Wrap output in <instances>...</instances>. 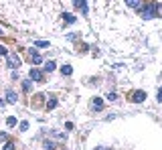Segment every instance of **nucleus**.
Segmentation results:
<instances>
[{"label": "nucleus", "mask_w": 162, "mask_h": 150, "mask_svg": "<svg viewBox=\"0 0 162 150\" xmlns=\"http://www.w3.org/2000/svg\"><path fill=\"white\" fill-rule=\"evenodd\" d=\"M6 57H8V67H12V69H18L20 67V57L16 53H8Z\"/></svg>", "instance_id": "nucleus-1"}, {"label": "nucleus", "mask_w": 162, "mask_h": 150, "mask_svg": "<svg viewBox=\"0 0 162 150\" xmlns=\"http://www.w3.org/2000/svg\"><path fill=\"white\" fill-rule=\"evenodd\" d=\"M144 16L146 18H154L156 16V4H146V8H144Z\"/></svg>", "instance_id": "nucleus-2"}, {"label": "nucleus", "mask_w": 162, "mask_h": 150, "mask_svg": "<svg viewBox=\"0 0 162 150\" xmlns=\"http://www.w3.org/2000/svg\"><path fill=\"white\" fill-rule=\"evenodd\" d=\"M144 100H146V93L144 91H134V95H132V102L134 104H142Z\"/></svg>", "instance_id": "nucleus-3"}, {"label": "nucleus", "mask_w": 162, "mask_h": 150, "mask_svg": "<svg viewBox=\"0 0 162 150\" xmlns=\"http://www.w3.org/2000/svg\"><path fill=\"white\" fill-rule=\"evenodd\" d=\"M28 75H31V79H33V81H43V73H41L39 69H31Z\"/></svg>", "instance_id": "nucleus-4"}, {"label": "nucleus", "mask_w": 162, "mask_h": 150, "mask_svg": "<svg viewBox=\"0 0 162 150\" xmlns=\"http://www.w3.org/2000/svg\"><path fill=\"white\" fill-rule=\"evenodd\" d=\"M75 6H77L83 14H87V0H75Z\"/></svg>", "instance_id": "nucleus-5"}, {"label": "nucleus", "mask_w": 162, "mask_h": 150, "mask_svg": "<svg viewBox=\"0 0 162 150\" xmlns=\"http://www.w3.org/2000/svg\"><path fill=\"white\" fill-rule=\"evenodd\" d=\"M31 59H33V63H36V65H39V63L43 61V57H41V55H39L36 51H33V49H31Z\"/></svg>", "instance_id": "nucleus-6"}, {"label": "nucleus", "mask_w": 162, "mask_h": 150, "mask_svg": "<svg viewBox=\"0 0 162 150\" xmlns=\"http://www.w3.org/2000/svg\"><path fill=\"white\" fill-rule=\"evenodd\" d=\"M128 6H132V8H140L142 6V0H126Z\"/></svg>", "instance_id": "nucleus-7"}, {"label": "nucleus", "mask_w": 162, "mask_h": 150, "mask_svg": "<svg viewBox=\"0 0 162 150\" xmlns=\"http://www.w3.org/2000/svg\"><path fill=\"white\" fill-rule=\"evenodd\" d=\"M61 73H63V75H71V73H73V67H71V65H63V67H61Z\"/></svg>", "instance_id": "nucleus-8"}, {"label": "nucleus", "mask_w": 162, "mask_h": 150, "mask_svg": "<svg viewBox=\"0 0 162 150\" xmlns=\"http://www.w3.org/2000/svg\"><path fill=\"white\" fill-rule=\"evenodd\" d=\"M93 108H95V110H101V108H104V102H101V100H99V97H95V100H93Z\"/></svg>", "instance_id": "nucleus-9"}, {"label": "nucleus", "mask_w": 162, "mask_h": 150, "mask_svg": "<svg viewBox=\"0 0 162 150\" xmlns=\"http://www.w3.org/2000/svg\"><path fill=\"white\" fill-rule=\"evenodd\" d=\"M6 97H8V102H10V104H16V100H18L14 91H8V93H6Z\"/></svg>", "instance_id": "nucleus-10"}, {"label": "nucleus", "mask_w": 162, "mask_h": 150, "mask_svg": "<svg viewBox=\"0 0 162 150\" xmlns=\"http://www.w3.org/2000/svg\"><path fill=\"white\" fill-rule=\"evenodd\" d=\"M63 16H65V23H69V24L75 23V16H73V14H69V12H67V14H63Z\"/></svg>", "instance_id": "nucleus-11"}, {"label": "nucleus", "mask_w": 162, "mask_h": 150, "mask_svg": "<svg viewBox=\"0 0 162 150\" xmlns=\"http://www.w3.org/2000/svg\"><path fill=\"white\" fill-rule=\"evenodd\" d=\"M55 105H57V100H55V97H51V100L47 102V108H49V110H53Z\"/></svg>", "instance_id": "nucleus-12"}, {"label": "nucleus", "mask_w": 162, "mask_h": 150, "mask_svg": "<svg viewBox=\"0 0 162 150\" xmlns=\"http://www.w3.org/2000/svg\"><path fill=\"white\" fill-rule=\"evenodd\" d=\"M45 71H49V73H51V71H55V63H53V61H49V63L45 65Z\"/></svg>", "instance_id": "nucleus-13"}, {"label": "nucleus", "mask_w": 162, "mask_h": 150, "mask_svg": "<svg viewBox=\"0 0 162 150\" xmlns=\"http://www.w3.org/2000/svg\"><path fill=\"white\" fill-rule=\"evenodd\" d=\"M6 126H16V118H12V116H10V118H8V120H6Z\"/></svg>", "instance_id": "nucleus-14"}, {"label": "nucleus", "mask_w": 162, "mask_h": 150, "mask_svg": "<svg viewBox=\"0 0 162 150\" xmlns=\"http://www.w3.org/2000/svg\"><path fill=\"white\" fill-rule=\"evenodd\" d=\"M23 89H24V91H31V81H24V83H23Z\"/></svg>", "instance_id": "nucleus-15"}, {"label": "nucleus", "mask_w": 162, "mask_h": 150, "mask_svg": "<svg viewBox=\"0 0 162 150\" xmlns=\"http://www.w3.org/2000/svg\"><path fill=\"white\" fill-rule=\"evenodd\" d=\"M4 150H14V144H12V142H6V144H4Z\"/></svg>", "instance_id": "nucleus-16"}, {"label": "nucleus", "mask_w": 162, "mask_h": 150, "mask_svg": "<svg viewBox=\"0 0 162 150\" xmlns=\"http://www.w3.org/2000/svg\"><path fill=\"white\" fill-rule=\"evenodd\" d=\"M35 45L36 47H49V43H47V41H36Z\"/></svg>", "instance_id": "nucleus-17"}, {"label": "nucleus", "mask_w": 162, "mask_h": 150, "mask_svg": "<svg viewBox=\"0 0 162 150\" xmlns=\"http://www.w3.org/2000/svg\"><path fill=\"white\" fill-rule=\"evenodd\" d=\"M107 100H109V102H116L117 95H116V93H109V95H107Z\"/></svg>", "instance_id": "nucleus-18"}, {"label": "nucleus", "mask_w": 162, "mask_h": 150, "mask_svg": "<svg viewBox=\"0 0 162 150\" xmlns=\"http://www.w3.org/2000/svg\"><path fill=\"white\" fill-rule=\"evenodd\" d=\"M0 55H8V51H6V47L0 45Z\"/></svg>", "instance_id": "nucleus-19"}, {"label": "nucleus", "mask_w": 162, "mask_h": 150, "mask_svg": "<svg viewBox=\"0 0 162 150\" xmlns=\"http://www.w3.org/2000/svg\"><path fill=\"white\" fill-rule=\"evenodd\" d=\"M156 14H160V16H162V4H156Z\"/></svg>", "instance_id": "nucleus-20"}, {"label": "nucleus", "mask_w": 162, "mask_h": 150, "mask_svg": "<svg viewBox=\"0 0 162 150\" xmlns=\"http://www.w3.org/2000/svg\"><path fill=\"white\" fill-rule=\"evenodd\" d=\"M20 130H23V132H24V130H28V124H26V122H23V124H20Z\"/></svg>", "instance_id": "nucleus-21"}, {"label": "nucleus", "mask_w": 162, "mask_h": 150, "mask_svg": "<svg viewBox=\"0 0 162 150\" xmlns=\"http://www.w3.org/2000/svg\"><path fill=\"white\" fill-rule=\"evenodd\" d=\"M97 150H112L109 146H97Z\"/></svg>", "instance_id": "nucleus-22"}, {"label": "nucleus", "mask_w": 162, "mask_h": 150, "mask_svg": "<svg viewBox=\"0 0 162 150\" xmlns=\"http://www.w3.org/2000/svg\"><path fill=\"white\" fill-rule=\"evenodd\" d=\"M0 140H6V132H0Z\"/></svg>", "instance_id": "nucleus-23"}, {"label": "nucleus", "mask_w": 162, "mask_h": 150, "mask_svg": "<svg viewBox=\"0 0 162 150\" xmlns=\"http://www.w3.org/2000/svg\"><path fill=\"white\" fill-rule=\"evenodd\" d=\"M158 100H160V102H162V87H160V89H158Z\"/></svg>", "instance_id": "nucleus-24"}, {"label": "nucleus", "mask_w": 162, "mask_h": 150, "mask_svg": "<svg viewBox=\"0 0 162 150\" xmlns=\"http://www.w3.org/2000/svg\"><path fill=\"white\" fill-rule=\"evenodd\" d=\"M0 105H4V100H0Z\"/></svg>", "instance_id": "nucleus-25"}, {"label": "nucleus", "mask_w": 162, "mask_h": 150, "mask_svg": "<svg viewBox=\"0 0 162 150\" xmlns=\"http://www.w3.org/2000/svg\"><path fill=\"white\" fill-rule=\"evenodd\" d=\"M0 33H2V31H0Z\"/></svg>", "instance_id": "nucleus-26"}]
</instances>
